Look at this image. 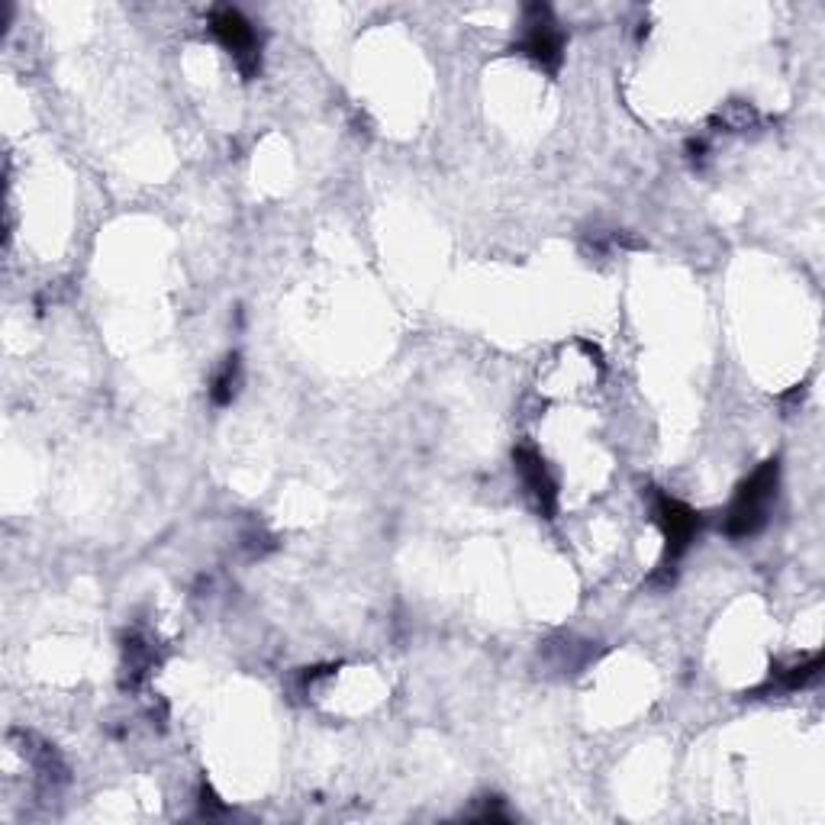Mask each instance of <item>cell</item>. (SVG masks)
<instances>
[{
	"mask_svg": "<svg viewBox=\"0 0 825 825\" xmlns=\"http://www.w3.org/2000/svg\"><path fill=\"white\" fill-rule=\"evenodd\" d=\"M123 671H126V684L129 687H139L142 680H146V674L152 671V664H155V651H152V645L142 639L139 632H133L129 635V639L123 642Z\"/></svg>",
	"mask_w": 825,
	"mask_h": 825,
	"instance_id": "8992f818",
	"label": "cell"
},
{
	"mask_svg": "<svg viewBox=\"0 0 825 825\" xmlns=\"http://www.w3.org/2000/svg\"><path fill=\"white\" fill-rule=\"evenodd\" d=\"M777 484H780V461L771 458L748 477V481L738 484L735 500L726 513V535L729 539H751L767 526V513L777 500Z\"/></svg>",
	"mask_w": 825,
	"mask_h": 825,
	"instance_id": "6da1fadb",
	"label": "cell"
},
{
	"mask_svg": "<svg viewBox=\"0 0 825 825\" xmlns=\"http://www.w3.org/2000/svg\"><path fill=\"white\" fill-rule=\"evenodd\" d=\"M755 120H758V113L751 110L748 104H732L716 117V123H722L726 129H748Z\"/></svg>",
	"mask_w": 825,
	"mask_h": 825,
	"instance_id": "9c48e42d",
	"label": "cell"
},
{
	"mask_svg": "<svg viewBox=\"0 0 825 825\" xmlns=\"http://www.w3.org/2000/svg\"><path fill=\"white\" fill-rule=\"evenodd\" d=\"M471 819H477V822H494V819L506 822L510 816H506L503 809H500V800H497V796H487L484 809H477V813H471Z\"/></svg>",
	"mask_w": 825,
	"mask_h": 825,
	"instance_id": "30bf717a",
	"label": "cell"
},
{
	"mask_svg": "<svg viewBox=\"0 0 825 825\" xmlns=\"http://www.w3.org/2000/svg\"><path fill=\"white\" fill-rule=\"evenodd\" d=\"M200 813L204 816H220V813H226V806L216 800V793L204 784L200 787Z\"/></svg>",
	"mask_w": 825,
	"mask_h": 825,
	"instance_id": "8fae6325",
	"label": "cell"
},
{
	"mask_svg": "<svg viewBox=\"0 0 825 825\" xmlns=\"http://www.w3.org/2000/svg\"><path fill=\"white\" fill-rule=\"evenodd\" d=\"M210 33L216 42L233 55L236 68L242 71L245 81H252L262 71V39H258L255 26L242 17L236 7H220L210 13Z\"/></svg>",
	"mask_w": 825,
	"mask_h": 825,
	"instance_id": "7a4b0ae2",
	"label": "cell"
},
{
	"mask_svg": "<svg viewBox=\"0 0 825 825\" xmlns=\"http://www.w3.org/2000/svg\"><path fill=\"white\" fill-rule=\"evenodd\" d=\"M651 516H655V523L664 532V564L661 568H668V564H674L690 548V542L697 539L700 513L690 510L687 503H680L668 494H661V490H655V494H651Z\"/></svg>",
	"mask_w": 825,
	"mask_h": 825,
	"instance_id": "277c9868",
	"label": "cell"
},
{
	"mask_svg": "<svg viewBox=\"0 0 825 825\" xmlns=\"http://www.w3.org/2000/svg\"><path fill=\"white\" fill-rule=\"evenodd\" d=\"M523 39H519V52L539 65L548 75H558L561 59H564V33L558 30L552 7L532 4L523 13Z\"/></svg>",
	"mask_w": 825,
	"mask_h": 825,
	"instance_id": "3957f363",
	"label": "cell"
},
{
	"mask_svg": "<svg viewBox=\"0 0 825 825\" xmlns=\"http://www.w3.org/2000/svg\"><path fill=\"white\" fill-rule=\"evenodd\" d=\"M513 461H516V471L523 477V484L529 490V497L535 500V510H539L545 519H555L558 513V484L552 471H548L545 458L535 452L532 445H519L513 452Z\"/></svg>",
	"mask_w": 825,
	"mask_h": 825,
	"instance_id": "5b68a950",
	"label": "cell"
},
{
	"mask_svg": "<svg viewBox=\"0 0 825 825\" xmlns=\"http://www.w3.org/2000/svg\"><path fill=\"white\" fill-rule=\"evenodd\" d=\"M819 674H822V655H813V658L803 661V664H790L787 671L771 674V684L777 690H800L806 684H813Z\"/></svg>",
	"mask_w": 825,
	"mask_h": 825,
	"instance_id": "ba28073f",
	"label": "cell"
},
{
	"mask_svg": "<svg viewBox=\"0 0 825 825\" xmlns=\"http://www.w3.org/2000/svg\"><path fill=\"white\" fill-rule=\"evenodd\" d=\"M239 384H242V358L226 355L223 365L216 368L213 381H210V400L216 403V407H229V403H233L236 394H239Z\"/></svg>",
	"mask_w": 825,
	"mask_h": 825,
	"instance_id": "52a82bcc",
	"label": "cell"
}]
</instances>
